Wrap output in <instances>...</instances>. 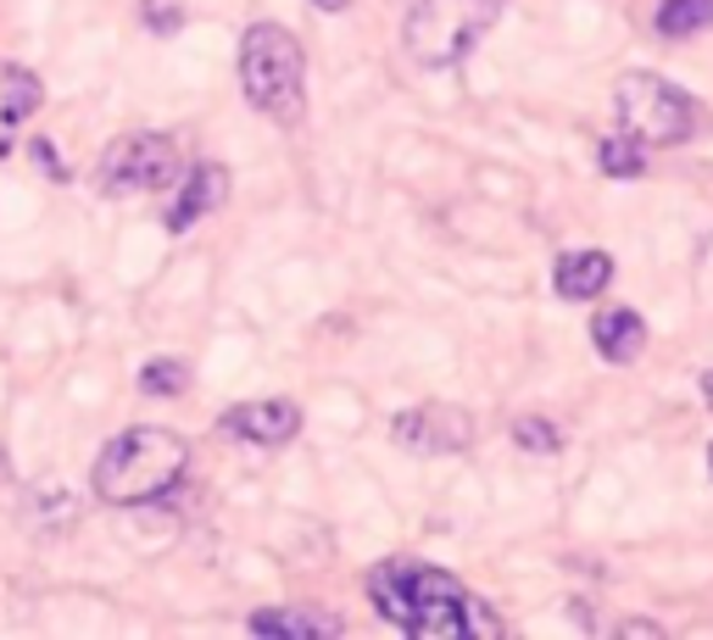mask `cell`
Returning a JSON list of instances; mask_svg holds the SVG:
<instances>
[{"instance_id":"1","label":"cell","mask_w":713,"mask_h":640,"mask_svg":"<svg viewBox=\"0 0 713 640\" xmlns=\"http://www.w3.org/2000/svg\"><path fill=\"white\" fill-rule=\"evenodd\" d=\"M369 602L385 624H396L413 640H463V635H502V618L463 591L446 569H424V563H380L369 574Z\"/></svg>"},{"instance_id":"2","label":"cell","mask_w":713,"mask_h":640,"mask_svg":"<svg viewBox=\"0 0 713 640\" xmlns=\"http://www.w3.org/2000/svg\"><path fill=\"white\" fill-rule=\"evenodd\" d=\"M190 445L173 429H123L96 456V496L107 507H145L185 479Z\"/></svg>"},{"instance_id":"3","label":"cell","mask_w":713,"mask_h":640,"mask_svg":"<svg viewBox=\"0 0 713 640\" xmlns=\"http://www.w3.org/2000/svg\"><path fill=\"white\" fill-rule=\"evenodd\" d=\"M240 89L262 118L296 123L307 107V56L301 40L279 23H256L240 40Z\"/></svg>"},{"instance_id":"4","label":"cell","mask_w":713,"mask_h":640,"mask_svg":"<svg viewBox=\"0 0 713 640\" xmlns=\"http://www.w3.org/2000/svg\"><path fill=\"white\" fill-rule=\"evenodd\" d=\"M502 7L507 0H413L402 18V45L418 67L446 73L496 29Z\"/></svg>"},{"instance_id":"5","label":"cell","mask_w":713,"mask_h":640,"mask_svg":"<svg viewBox=\"0 0 713 640\" xmlns=\"http://www.w3.org/2000/svg\"><path fill=\"white\" fill-rule=\"evenodd\" d=\"M618 129L641 145H680L696 134V101L658 73H624L613 89Z\"/></svg>"},{"instance_id":"6","label":"cell","mask_w":713,"mask_h":640,"mask_svg":"<svg viewBox=\"0 0 713 640\" xmlns=\"http://www.w3.org/2000/svg\"><path fill=\"white\" fill-rule=\"evenodd\" d=\"M178 173V145L167 134H151V129H134V134H118L101 162H96V185L101 196H151V190H167Z\"/></svg>"},{"instance_id":"7","label":"cell","mask_w":713,"mask_h":640,"mask_svg":"<svg viewBox=\"0 0 713 640\" xmlns=\"http://www.w3.org/2000/svg\"><path fill=\"white\" fill-rule=\"evenodd\" d=\"M391 434H396V445L413 451V456H458V451L474 445V418H469L463 407L424 401V407L396 412Z\"/></svg>"},{"instance_id":"8","label":"cell","mask_w":713,"mask_h":640,"mask_svg":"<svg viewBox=\"0 0 713 640\" xmlns=\"http://www.w3.org/2000/svg\"><path fill=\"white\" fill-rule=\"evenodd\" d=\"M223 434L245 445H285L301 434V407L296 401H240L223 412Z\"/></svg>"},{"instance_id":"9","label":"cell","mask_w":713,"mask_h":640,"mask_svg":"<svg viewBox=\"0 0 713 640\" xmlns=\"http://www.w3.org/2000/svg\"><path fill=\"white\" fill-rule=\"evenodd\" d=\"M223 196H229V167L201 162V167L185 178V190L173 196V207H167V229H173V234L196 229L207 212H218V207H223Z\"/></svg>"},{"instance_id":"10","label":"cell","mask_w":713,"mask_h":640,"mask_svg":"<svg viewBox=\"0 0 713 640\" xmlns=\"http://www.w3.org/2000/svg\"><path fill=\"white\" fill-rule=\"evenodd\" d=\"M613 285V256L607 251H563L552 262V290L563 301H596Z\"/></svg>"},{"instance_id":"11","label":"cell","mask_w":713,"mask_h":640,"mask_svg":"<svg viewBox=\"0 0 713 640\" xmlns=\"http://www.w3.org/2000/svg\"><path fill=\"white\" fill-rule=\"evenodd\" d=\"M591 345H596V356H607V362H636L641 345H647V323H641V312H630V307L602 312V318L591 323Z\"/></svg>"},{"instance_id":"12","label":"cell","mask_w":713,"mask_h":640,"mask_svg":"<svg viewBox=\"0 0 713 640\" xmlns=\"http://www.w3.org/2000/svg\"><path fill=\"white\" fill-rule=\"evenodd\" d=\"M256 635H285V640H334L340 618L334 613H307V607H262L251 613Z\"/></svg>"},{"instance_id":"13","label":"cell","mask_w":713,"mask_h":640,"mask_svg":"<svg viewBox=\"0 0 713 640\" xmlns=\"http://www.w3.org/2000/svg\"><path fill=\"white\" fill-rule=\"evenodd\" d=\"M40 107H45V84H40V73H29V67H18V62L0 67V118H7V123H23V118H34Z\"/></svg>"},{"instance_id":"14","label":"cell","mask_w":713,"mask_h":640,"mask_svg":"<svg viewBox=\"0 0 713 640\" xmlns=\"http://www.w3.org/2000/svg\"><path fill=\"white\" fill-rule=\"evenodd\" d=\"M658 34L663 40H691L713 29V0H658Z\"/></svg>"},{"instance_id":"15","label":"cell","mask_w":713,"mask_h":640,"mask_svg":"<svg viewBox=\"0 0 713 640\" xmlns=\"http://www.w3.org/2000/svg\"><path fill=\"white\" fill-rule=\"evenodd\" d=\"M596 167L607 178H636V173H647V145L630 134H607V140H596Z\"/></svg>"},{"instance_id":"16","label":"cell","mask_w":713,"mask_h":640,"mask_svg":"<svg viewBox=\"0 0 713 640\" xmlns=\"http://www.w3.org/2000/svg\"><path fill=\"white\" fill-rule=\"evenodd\" d=\"M29 518H34L40 529H73V523H78V501H73V490L51 485V490H34V496H29Z\"/></svg>"},{"instance_id":"17","label":"cell","mask_w":713,"mask_h":640,"mask_svg":"<svg viewBox=\"0 0 713 640\" xmlns=\"http://www.w3.org/2000/svg\"><path fill=\"white\" fill-rule=\"evenodd\" d=\"M190 374H185V362L178 356H151L145 368H140V390L145 396H185Z\"/></svg>"},{"instance_id":"18","label":"cell","mask_w":713,"mask_h":640,"mask_svg":"<svg viewBox=\"0 0 713 640\" xmlns=\"http://www.w3.org/2000/svg\"><path fill=\"white\" fill-rule=\"evenodd\" d=\"M513 445H518V451H535V456H547V451L563 445V429H558L552 418H541V412H524V418H513Z\"/></svg>"},{"instance_id":"19","label":"cell","mask_w":713,"mask_h":640,"mask_svg":"<svg viewBox=\"0 0 713 640\" xmlns=\"http://www.w3.org/2000/svg\"><path fill=\"white\" fill-rule=\"evenodd\" d=\"M178 23H185V12H178L173 0H145V29H156V34H173Z\"/></svg>"},{"instance_id":"20","label":"cell","mask_w":713,"mask_h":640,"mask_svg":"<svg viewBox=\"0 0 713 640\" xmlns=\"http://www.w3.org/2000/svg\"><path fill=\"white\" fill-rule=\"evenodd\" d=\"M618 635H624V640H658V635H663V624H652V618H624V624H618Z\"/></svg>"},{"instance_id":"21","label":"cell","mask_w":713,"mask_h":640,"mask_svg":"<svg viewBox=\"0 0 713 640\" xmlns=\"http://www.w3.org/2000/svg\"><path fill=\"white\" fill-rule=\"evenodd\" d=\"M312 7H318V12H345L351 0H312Z\"/></svg>"},{"instance_id":"22","label":"cell","mask_w":713,"mask_h":640,"mask_svg":"<svg viewBox=\"0 0 713 640\" xmlns=\"http://www.w3.org/2000/svg\"><path fill=\"white\" fill-rule=\"evenodd\" d=\"M702 401H707V407H713V368H707V374H702Z\"/></svg>"},{"instance_id":"23","label":"cell","mask_w":713,"mask_h":640,"mask_svg":"<svg viewBox=\"0 0 713 640\" xmlns=\"http://www.w3.org/2000/svg\"><path fill=\"white\" fill-rule=\"evenodd\" d=\"M12 479V468H7V451H0V485H7Z\"/></svg>"},{"instance_id":"24","label":"cell","mask_w":713,"mask_h":640,"mask_svg":"<svg viewBox=\"0 0 713 640\" xmlns=\"http://www.w3.org/2000/svg\"><path fill=\"white\" fill-rule=\"evenodd\" d=\"M707 474H713V445H707Z\"/></svg>"}]
</instances>
